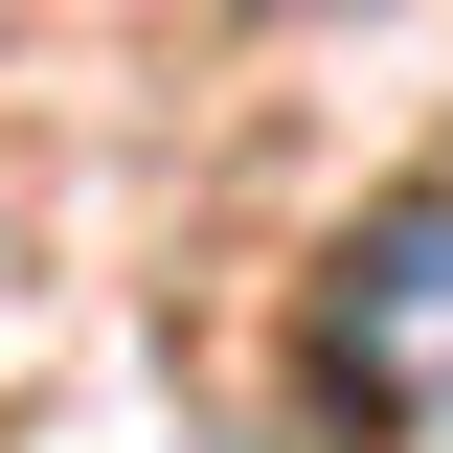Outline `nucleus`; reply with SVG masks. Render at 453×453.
<instances>
[{
    "mask_svg": "<svg viewBox=\"0 0 453 453\" xmlns=\"http://www.w3.org/2000/svg\"><path fill=\"white\" fill-rule=\"evenodd\" d=\"M318 363H340L363 408H431V386H453V204H363V226H340Z\"/></svg>",
    "mask_w": 453,
    "mask_h": 453,
    "instance_id": "nucleus-1",
    "label": "nucleus"
}]
</instances>
